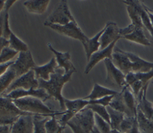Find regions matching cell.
Returning a JSON list of instances; mask_svg holds the SVG:
<instances>
[{
  "mask_svg": "<svg viewBox=\"0 0 153 133\" xmlns=\"http://www.w3.org/2000/svg\"><path fill=\"white\" fill-rule=\"evenodd\" d=\"M87 107L91 109L94 112V113L98 115L110 124L109 116L106 107L100 104H90L87 106Z\"/></svg>",
  "mask_w": 153,
  "mask_h": 133,
  "instance_id": "32",
  "label": "cell"
},
{
  "mask_svg": "<svg viewBox=\"0 0 153 133\" xmlns=\"http://www.w3.org/2000/svg\"><path fill=\"white\" fill-rule=\"evenodd\" d=\"M103 62L106 69V82L116 85L121 88L126 86V75L114 65L112 60L106 58Z\"/></svg>",
  "mask_w": 153,
  "mask_h": 133,
  "instance_id": "10",
  "label": "cell"
},
{
  "mask_svg": "<svg viewBox=\"0 0 153 133\" xmlns=\"http://www.w3.org/2000/svg\"><path fill=\"white\" fill-rule=\"evenodd\" d=\"M9 47L19 52L27 51L29 50L27 45L16 35L13 31L11 32L8 38Z\"/></svg>",
  "mask_w": 153,
  "mask_h": 133,
  "instance_id": "28",
  "label": "cell"
},
{
  "mask_svg": "<svg viewBox=\"0 0 153 133\" xmlns=\"http://www.w3.org/2000/svg\"><path fill=\"white\" fill-rule=\"evenodd\" d=\"M94 112L87 107L76 113L69 121L76 125L85 133H90L95 125Z\"/></svg>",
  "mask_w": 153,
  "mask_h": 133,
  "instance_id": "9",
  "label": "cell"
},
{
  "mask_svg": "<svg viewBox=\"0 0 153 133\" xmlns=\"http://www.w3.org/2000/svg\"><path fill=\"white\" fill-rule=\"evenodd\" d=\"M127 11L128 13V14L131 19V24H133L136 29V28H140L143 29H145L144 27V26L142 23L140 16L136 10V8L133 6L132 5H127Z\"/></svg>",
  "mask_w": 153,
  "mask_h": 133,
  "instance_id": "29",
  "label": "cell"
},
{
  "mask_svg": "<svg viewBox=\"0 0 153 133\" xmlns=\"http://www.w3.org/2000/svg\"><path fill=\"white\" fill-rule=\"evenodd\" d=\"M124 103L132 116L136 117L137 112V100L130 88L126 85L121 91Z\"/></svg>",
  "mask_w": 153,
  "mask_h": 133,
  "instance_id": "19",
  "label": "cell"
},
{
  "mask_svg": "<svg viewBox=\"0 0 153 133\" xmlns=\"http://www.w3.org/2000/svg\"><path fill=\"white\" fill-rule=\"evenodd\" d=\"M114 95H109L97 100H90V104H100L105 107H108Z\"/></svg>",
  "mask_w": 153,
  "mask_h": 133,
  "instance_id": "37",
  "label": "cell"
},
{
  "mask_svg": "<svg viewBox=\"0 0 153 133\" xmlns=\"http://www.w3.org/2000/svg\"><path fill=\"white\" fill-rule=\"evenodd\" d=\"M136 120V117L125 115L120 124L119 131L122 133H128L133 128Z\"/></svg>",
  "mask_w": 153,
  "mask_h": 133,
  "instance_id": "33",
  "label": "cell"
},
{
  "mask_svg": "<svg viewBox=\"0 0 153 133\" xmlns=\"http://www.w3.org/2000/svg\"><path fill=\"white\" fill-rule=\"evenodd\" d=\"M128 133H141L139 129V127H138L137 120H136V122L134 123V125L133 128Z\"/></svg>",
  "mask_w": 153,
  "mask_h": 133,
  "instance_id": "46",
  "label": "cell"
},
{
  "mask_svg": "<svg viewBox=\"0 0 153 133\" xmlns=\"http://www.w3.org/2000/svg\"><path fill=\"white\" fill-rule=\"evenodd\" d=\"M65 128L62 126L56 115L51 116L45 123V130L47 133H62Z\"/></svg>",
  "mask_w": 153,
  "mask_h": 133,
  "instance_id": "30",
  "label": "cell"
},
{
  "mask_svg": "<svg viewBox=\"0 0 153 133\" xmlns=\"http://www.w3.org/2000/svg\"><path fill=\"white\" fill-rule=\"evenodd\" d=\"M44 24L45 26L48 27L53 30L62 35L79 41L82 45L85 44L88 39V38L82 31L76 21L70 22L65 25L50 24L45 22Z\"/></svg>",
  "mask_w": 153,
  "mask_h": 133,
  "instance_id": "4",
  "label": "cell"
},
{
  "mask_svg": "<svg viewBox=\"0 0 153 133\" xmlns=\"http://www.w3.org/2000/svg\"><path fill=\"white\" fill-rule=\"evenodd\" d=\"M5 10V17H4V26H3V32H2V37L8 40L10 37V33L12 30L10 29V24H9V10Z\"/></svg>",
  "mask_w": 153,
  "mask_h": 133,
  "instance_id": "36",
  "label": "cell"
},
{
  "mask_svg": "<svg viewBox=\"0 0 153 133\" xmlns=\"http://www.w3.org/2000/svg\"><path fill=\"white\" fill-rule=\"evenodd\" d=\"M4 17H5V10L3 9L0 13V36H2Z\"/></svg>",
  "mask_w": 153,
  "mask_h": 133,
  "instance_id": "42",
  "label": "cell"
},
{
  "mask_svg": "<svg viewBox=\"0 0 153 133\" xmlns=\"http://www.w3.org/2000/svg\"><path fill=\"white\" fill-rule=\"evenodd\" d=\"M17 78L16 72L10 67L7 72L0 77V97L8 89L11 83Z\"/></svg>",
  "mask_w": 153,
  "mask_h": 133,
  "instance_id": "26",
  "label": "cell"
},
{
  "mask_svg": "<svg viewBox=\"0 0 153 133\" xmlns=\"http://www.w3.org/2000/svg\"><path fill=\"white\" fill-rule=\"evenodd\" d=\"M110 120V125L112 129L119 130L120 124L123 121L126 115L124 113L115 110L109 107H106Z\"/></svg>",
  "mask_w": 153,
  "mask_h": 133,
  "instance_id": "27",
  "label": "cell"
},
{
  "mask_svg": "<svg viewBox=\"0 0 153 133\" xmlns=\"http://www.w3.org/2000/svg\"><path fill=\"white\" fill-rule=\"evenodd\" d=\"M8 46H9L8 40L4 38L2 36H0V54L5 48Z\"/></svg>",
  "mask_w": 153,
  "mask_h": 133,
  "instance_id": "41",
  "label": "cell"
},
{
  "mask_svg": "<svg viewBox=\"0 0 153 133\" xmlns=\"http://www.w3.org/2000/svg\"><path fill=\"white\" fill-rule=\"evenodd\" d=\"M144 8H145V10L146 11V12H147V13H148V16L149 17L151 24L153 26V12H152V11L151 10H150L148 7H146L145 5H144Z\"/></svg>",
  "mask_w": 153,
  "mask_h": 133,
  "instance_id": "45",
  "label": "cell"
},
{
  "mask_svg": "<svg viewBox=\"0 0 153 133\" xmlns=\"http://www.w3.org/2000/svg\"><path fill=\"white\" fill-rule=\"evenodd\" d=\"M90 105V100L84 98H78L75 100H68L65 98V106L66 110L65 113L59 120L60 125L65 128L67 123L79 112Z\"/></svg>",
  "mask_w": 153,
  "mask_h": 133,
  "instance_id": "6",
  "label": "cell"
},
{
  "mask_svg": "<svg viewBox=\"0 0 153 133\" xmlns=\"http://www.w3.org/2000/svg\"><path fill=\"white\" fill-rule=\"evenodd\" d=\"M17 1L16 0H10V1H5V3H4V8L7 10H10V9L11 8V7L13 6V5Z\"/></svg>",
  "mask_w": 153,
  "mask_h": 133,
  "instance_id": "44",
  "label": "cell"
},
{
  "mask_svg": "<svg viewBox=\"0 0 153 133\" xmlns=\"http://www.w3.org/2000/svg\"><path fill=\"white\" fill-rule=\"evenodd\" d=\"M4 3H5V1H1L0 0V13L2 11V10L4 9Z\"/></svg>",
  "mask_w": 153,
  "mask_h": 133,
  "instance_id": "48",
  "label": "cell"
},
{
  "mask_svg": "<svg viewBox=\"0 0 153 133\" xmlns=\"http://www.w3.org/2000/svg\"><path fill=\"white\" fill-rule=\"evenodd\" d=\"M10 133H33V115L20 116L11 125Z\"/></svg>",
  "mask_w": 153,
  "mask_h": 133,
  "instance_id": "14",
  "label": "cell"
},
{
  "mask_svg": "<svg viewBox=\"0 0 153 133\" xmlns=\"http://www.w3.org/2000/svg\"><path fill=\"white\" fill-rule=\"evenodd\" d=\"M108 133H122L121 131H120L119 130H117V129H112Z\"/></svg>",
  "mask_w": 153,
  "mask_h": 133,
  "instance_id": "49",
  "label": "cell"
},
{
  "mask_svg": "<svg viewBox=\"0 0 153 133\" xmlns=\"http://www.w3.org/2000/svg\"><path fill=\"white\" fill-rule=\"evenodd\" d=\"M105 27V30L99 39L100 44V50L105 48L115 41L119 40L122 38L120 35V27L115 22L109 21Z\"/></svg>",
  "mask_w": 153,
  "mask_h": 133,
  "instance_id": "11",
  "label": "cell"
},
{
  "mask_svg": "<svg viewBox=\"0 0 153 133\" xmlns=\"http://www.w3.org/2000/svg\"><path fill=\"white\" fill-rule=\"evenodd\" d=\"M123 52L130 58L132 63V72L146 73L153 69V63L147 61L138 55L130 52H127L124 51H123Z\"/></svg>",
  "mask_w": 153,
  "mask_h": 133,
  "instance_id": "18",
  "label": "cell"
},
{
  "mask_svg": "<svg viewBox=\"0 0 153 133\" xmlns=\"http://www.w3.org/2000/svg\"><path fill=\"white\" fill-rule=\"evenodd\" d=\"M19 53V52L10 48L9 47L5 48L0 54V64L12 61Z\"/></svg>",
  "mask_w": 153,
  "mask_h": 133,
  "instance_id": "34",
  "label": "cell"
},
{
  "mask_svg": "<svg viewBox=\"0 0 153 133\" xmlns=\"http://www.w3.org/2000/svg\"><path fill=\"white\" fill-rule=\"evenodd\" d=\"M15 105L21 111L31 113L33 115H40L44 117H51L53 115L64 114L63 112L54 111L45 105L43 101L36 97H26L13 100Z\"/></svg>",
  "mask_w": 153,
  "mask_h": 133,
  "instance_id": "2",
  "label": "cell"
},
{
  "mask_svg": "<svg viewBox=\"0 0 153 133\" xmlns=\"http://www.w3.org/2000/svg\"><path fill=\"white\" fill-rule=\"evenodd\" d=\"M90 133H102L99 129L96 126V125H94V126L93 127V128L92 129V130L90 131Z\"/></svg>",
  "mask_w": 153,
  "mask_h": 133,
  "instance_id": "47",
  "label": "cell"
},
{
  "mask_svg": "<svg viewBox=\"0 0 153 133\" xmlns=\"http://www.w3.org/2000/svg\"><path fill=\"white\" fill-rule=\"evenodd\" d=\"M10 129L11 125L0 124V133H10Z\"/></svg>",
  "mask_w": 153,
  "mask_h": 133,
  "instance_id": "43",
  "label": "cell"
},
{
  "mask_svg": "<svg viewBox=\"0 0 153 133\" xmlns=\"http://www.w3.org/2000/svg\"><path fill=\"white\" fill-rule=\"evenodd\" d=\"M118 92L115 90L106 88L96 83H94L90 94L83 98L88 100H94L106 96L114 95Z\"/></svg>",
  "mask_w": 153,
  "mask_h": 133,
  "instance_id": "22",
  "label": "cell"
},
{
  "mask_svg": "<svg viewBox=\"0 0 153 133\" xmlns=\"http://www.w3.org/2000/svg\"><path fill=\"white\" fill-rule=\"evenodd\" d=\"M14 61H11L7 63L0 64V77L7 72V70L8 69L10 66L14 63Z\"/></svg>",
  "mask_w": 153,
  "mask_h": 133,
  "instance_id": "39",
  "label": "cell"
},
{
  "mask_svg": "<svg viewBox=\"0 0 153 133\" xmlns=\"http://www.w3.org/2000/svg\"><path fill=\"white\" fill-rule=\"evenodd\" d=\"M105 27H104L102 29H101L97 33H96L93 38H88L84 45H83L84 49L85 52L86 58L87 62L88 61L91 55L94 53L95 52L99 51L100 47V38L104 32Z\"/></svg>",
  "mask_w": 153,
  "mask_h": 133,
  "instance_id": "21",
  "label": "cell"
},
{
  "mask_svg": "<svg viewBox=\"0 0 153 133\" xmlns=\"http://www.w3.org/2000/svg\"><path fill=\"white\" fill-rule=\"evenodd\" d=\"M94 117L95 125L102 133H108L112 129L110 124L98 115L94 113Z\"/></svg>",
  "mask_w": 153,
  "mask_h": 133,
  "instance_id": "35",
  "label": "cell"
},
{
  "mask_svg": "<svg viewBox=\"0 0 153 133\" xmlns=\"http://www.w3.org/2000/svg\"><path fill=\"white\" fill-rule=\"evenodd\" d=\"M76 72L75 70H71L68 73H65L63 69L56 68L55 72L50 75V78L46 81L41 79H39L38 88H42L45 90L50 98L53 97L57 100L60 104L62 110H64L65 100L62 94V88L65 83L69 82L72 78L74 73Z\"/></svg>",
  "mask_w": 153,
  "mask_h": 133,
  "instance_id": "1",
  "label": "cell"
},
{
  "mask_svg": "<svg viewBox=\"0 0 153 133\" xmlns=\"http://www.w3.org/2000/svg\"><path fill=\"white\" fill-rule=\"evenodd\" d=\"M112 61L114 65L125 75L132 72V63L121 49L118 48L115 49V51L112 53Z\"/></svg>",
  "mask_w": 153,
  "mask_h": 133,
  "instance_id": "15",
  "label": "cell"
},
{
  "mask_svg": "<svg viewBox=\"0 0 153 133\" xmlns=\"http://www.w3.org/2000/svg\"><path fill=\"white\" fill-rule=\"evenodd\" d=\"M39 83L38 80L36 79L35 73L32 69L25 75L17 78L10 85L8 89L3 94L4 95L8 94L9 92L17 89H30L31 88L37 89L38 88Z\"/></svg>",
  "mask_w": 153,
  "mask_h": 133,
  "instance_id": "8",
  "label": "cell"
},
{
  "mask_svg": "<svg viewBox=\"0 0 153 133\" xmlns=\"http://www.w3.org/2000/svg\"><path fill=\"white\" fill-rule=\"evenodd\" d=\"M123 38L128 41L145 45L149 46L151 42L149 40L146 38L144 33V29L140 28H136L130 34L123 36Z\"/></svg>",
  "mask_w": 153,
  "mask_h": 133,
  "instance_id": "23",
  "label": "cell"
},
{
  "mask_svg": "<svg viewBox=\"0 0 153 133\" xmlns=\"http://www.w3.org/2000/svg\"><path fill=\"white\" fill-rule=\"evenodd\" d=\"M42 116L33 115V133H47L45 123L50 117H45L41 119Z\"/></svg>",
  "mask_w": 153,
  "mask_h": 133,
  "instance_id": "31",
  "label": "cell"
},
{
  "mask_svg": "<svg viewBox=\"0 0 153 133\" xmlns=\"http://www.w3.org/2000/svg\"><path fill=\"white\" fill-rule=\"evenodd\" d=\"M3 96L11 100H16L26 97H33L38 98L42 101H45L50 98L45 90L42 88H31L27 90L20 88L15 89L8 94L4 95Z\"/></svg>",
  "mask_w": 153,
  "mask_h": 133,
  "instance_id": "12",
  "label": "cell"
},
{
  "mask_svg": "<svg viewBox=\"0 0 153 133\" xmlns=\"http://www.w3.org/2000/svg\"><path fill=\"white\" fill-rule=\"evenodd\" d=\"M74 21L76 20L69 10L68 1L66 0H62L60 1L59 5L48 17L45 23L65 25Z\"/></svg>",
  "mask_w": 153,
  "mask_h": 133,
  "instance_id": "5",
  "label": "cell"
},
{
  "mask_svg": "<svg viewBox=\"0 0 153 133\" xmlns=\"http://www.w3.org/2000/svg\"><path fill=\"white\" fill-rule=\"evenodd\" d=\"M135 26L133 24L130 23L126 27L120 28V35L123 38L126 35L131 33L135 30Z\"/></svg>",
  "mask_w": 153,
  "mask_h": 133,
  "instance_id": "38",
  "label": "cell"
},
{
  "mask_svg": "<svg viewBox=\"0 0 153 133\" xmlns=\"http://www.w3.org/2000/svg\"><path fill=\"white\" fill-rule=\"evenodd\" d=\"M118 41V40L115 41L105 48L99 50V51L93 53L91 55L87 64L86 65L84 70V73L88 74L91 71V70L101 60H104L106 58H109L112 60L114 48H115V44Z\"/></svg>",
  "mask_w": 153,
  "mask_h": 133,
  "instance_id": "13",
  "label": "cell"
},
{
  "mask_svg": "<svg viewBox=\"0 0 153 133\" xmlns=\"http://www.w3.org/2000/svg\"><path fill=\"white\" fill-rule=\"evenodd\" d=\"M109 106L115 110L124 113L126 116H132L124 103L121 91L114 95Z\"/></svg>",
  "mask_w": 153,
  "mask_h": 133,
  "instance_id": "25",
  "label": "cell"
},
{
  "mask_svg": "<svg viewBox=\"0 0 153 133\" xmlns=\"http://www.w3.org/2000/svg\"><path fill=\"white\" fill-rule=\"evenodd\" d=\"M67 125H68L71 130L72 131L73 133H85L82 129H81L76 125L73 122L69 121L67 123Z\"/></svg>",
  "mask_w": 153,
  "mask_h": 133,
  "instance_id": "40",
  "label": "cell"
},
{
  "mask_svg": "<svg viewBox=\"0 0 153 133\" xmlns=\"http://www.w3.org/2000/svg\"><path fill=\"white\" fill-rule=\"evenodd\" d=\"M49 0H28L23 2V5L30 13L43 14L47 10Z\"/></svg>",
  "mask_w": 153,
  "mask_h": 133,
  "instance_id": "20",
  "label": "cell"
},
{
  "mask_svg": "<svg viewBox=\"0 0 153 133\" xmlns=\"http://www.w3.org/2000/svg\"><path fill=\"white\" fill-rule=\"evenodd\" d=\"M31 114L21 111L15 105L13 100L0 97V124L11 125L23 115Z\"/></svg>",
  "mask_w": 153,
  "mask_h": 133,
  "instance_id": "3",
  "label": "cell"
},
{
  "mask_svg": "<svg viewBox=\"0 0 153 133\" xmlns=\"http://www.w3.org/2000/svg\"><path fill=\"white\" fill-rule=\"evenodd\" d=\"M136 119L138 127L141 133H153V122L145 117L138 108Z\"/></svg>",
  "mask_w": 153,
  "mask_h": 133,
  "instance_id": "24",
  "label": "cell"
},
{
  "mask_svg": "<svg viewBox=\"0 0 153 133\" xmlns=\"http://www.w3.org/2000/svg\"><path fill=\"white\" fill-rule=\"evenodd\" d=\"M152 85H153V82H152Z\"/></svg>",
  "mask_w": 153,
  "mask_h": 133,
  "instance_id": "50",
  "label": "cell"
},
{
  "mask_svg": "<svg viewBox=\"0 0 153 133\" xmlns=\"http://www.w3.org/2000/svg\"><path fill=\"white\" fill-rule=\"evenodd\" d=\"M57 64L54 57H53L47 64L42 66H36L32 70L35 73L36 79H41L44 81H48L50 75L55 72Z\"/></svg>",
  "mask_w": 153,
  "mask_h": 133,
  "instance_id": "17",
  "label": "cell"
},
{
  "mask_svg": "<svg viewBox=\"0 0 153 133\" xmlns=\"http://www.w3.org/2000/svg\"><path fill=\"white\" fill-rule=\"evenodd\" d=\"M36 66L32 53L28 50L27 51L20 52L18 57L10 67L16 72L17 78H19L27 73Z\"/></svg>",
  "mask_w": 153,
  "mask_h": 133,
  "instance_id": "7",
  "label": "cell"
},
{
  "mask_svg": "<svg viewBox=\"0 0 153 133\" xmlns=\"http://www.w3.org/2000/svg\"><path fill=\"white\" fill-rule=\"evenodd\" d=\"M48 49L54 54V57L56 58L57 68L63 69L65 70V73H68L71 70H75L76 72V70L72 64L71 60V54L69 52L66 51L65 52L58 51L55 50L52 45L48 43L47 44Z\"/></svg>",
  "mask_w": 153,
  "mask_h": 133,
  "instance_id": "16",
  "label": "cell"
}]
</instances>
